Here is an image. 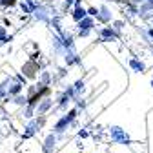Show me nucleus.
Masks as SVG:
<instances>
[{
	"instance_id": "f257e3e1",
	"label": "nucleus",
	"mask_w": 153,
	"mask_h": 153,
	"mask_svg": "<svg viewBox=\"0 0 153 153\" xmlns=\"http://www.w3.org/2000/svg\"><path fill=\"white\" fill-rule=\"evenodd\" d=\"M109 133H111V139H113V140H117V142H120V144H129V135H128L124 129L113 126V128L109 129Z\"/></svg>"
},
{
	"instance_id": "f03ea898",
	"label": "nucleus",
	"mask_w": 153,
	"mask_h": 153,
	"mask_svg": "<svg viewBox=\"0 0 153 153\" xmlns=\"http://www.w3.org/2000/svg\"><path fill=\"white\" fill-rule=\"evenodd\" d=\"M75 115H76V111H75V109H73V111H69V113L66 115L64 119H60L59 122H56L55 129H56V131H64V128H66V126H68V124H69V122H71V120L75 119Z\"/></svg>"
},
{
	"instance_id": "7ed1b4c3",
	"label": "nucleus",
	"mask_w": 153,
	"mask_h": 153,
	"mask_svg": "<svg viewBox=\"0 0 153 153\" xmlns=\"http://www.w3.org/2000/svg\"><path fill=\"white\" fill-rule=\"evenodd\" d=\"M91 26H93V20H91V18H82V22H80V35L86 36V35L89 33Z\"/></svg>"
},
{
	"instance_id": "20e7f679",
	"label": "nucleus",
	"mask_w": 153,
	"mask_h": 153,
	"mask_svg": "<svg viewBox=\"0 0 153 153\" xmlns=\"http://www.w3.org/2000/svg\"><path fill=\"white\" fill-rule=\"evenodd\" d=\"M49 106H51V100H49V99H44V102L36 108V113H38V115H42L44 111H48V109H49Z\"/></svg>"
},
{
	"instance_id": "39448f33",
	"label": "nucleus",
	"mask_w": 153,
	"mask_h": 153,
	"mask_svg": "<svg viewBox=\"0 0 153 153\" xmlns=\"http://www.w3.org/2000/svg\"><path fill=\"white\" fill-rule=\"evenodd\" d=\"M73 18H75V20H82V18H86V11H84L80 6H76V9H75V13H73Z\"/></svg>"
},
{
	"instance_id": "423d86ee",
	"label": "nucleus",
	"mask_w": 153,
	"mask_h": 153,
	"mask_svg": "<svg viewBox=\"0 0 153 153\" xmlns=\"http://www.w3.org/2000/svg\"><path fill=\"white\" fill-rule=\"evenodd\" d=\"M53 146H55V137H53V135H49V137L46 139V146H44V151H46V153H49Z\"/></svg>"
},
{
	"instance_id": "0eeeda50",
	"label": "nucleus",
	"mask_w": 153,
	"mask_h": 153,
	"mask_svg": "<svg viewBox=\"0 0 153 153\" xmlns=\"http://www.w3.org/2000/svg\"><path fill=\"white\" fill-rule=\"evenodd\" d=\"M36 126H38L36 122H31V124L27 126V131L24 133V139H29V137L33 135V133H35V129H36Z\"/></svg>"
},
{
	"instance_id": "6e6552de",
	"label": "nucleus",
	"mask_w": 153,
	"mask_h": 153,
	"mask_svg": "<svg viewBox=\"0 0 153 153\" xmlns=\"http://www.w3.org/2000/svg\"><path fill=\"white\" fill-rule=\"evenodd\" d=\"M131 68L137 69V71H144V64L139 62V60H131Z\"/></svg>"
},
{
	"instance_id": "1a4fd4ad",
	"label": "nucleus",
	"mask_w": 153,
	"mask_h": 153,
	"mask_svg": "<svg viewBox=\"0 0 153 153\" xmlns=\"http://www.w3.org/2000/svg\"><path fill=\"white\" fill-rule=\"evenodd\" d=\"M20 89H22V84H13V86L9 88V93H11V95H16Z\"/></svg>"
},
{
	"instance_id": "9d476101",
	"label": "nucleus",
	"mask_w": 153,
	"mask_h": 153,
	"mask_svg": "<svg viewBox=\"0 0 153 153\" xmlns=\"http://www.w3.org/2000/svg\"><path fill=\"white\" fill-rule=\"evenodd\" d=\"M102 36H104V38H117V35H115L111 29H104V31H102Z\"/></svg>"
},
{
	"instance_id": "9b49d317",
	"label": "nucleus",
	"mask_w": 153,
	"mask_h": 153,
	"mask_svg": "<svg viewBox=\"0 0 153 153\" xmlns=\"http://www.w3.org/2000/svg\"><path fill=\"white\" fill-rule=\"evenodd\" d=\"M82 86H84V84H82V80H79V82L75 84V91H80V89H82Z\"/></svg>"
},
{
	"instance_id": "f8f14e48",
	"label": "nucleus",
	"mask_w": 153,
	"mask_h": 153,
	"mask_svg": "<svg viewBox=\"0 0 153 153\" xmlns=\"http://www.w3.org/2000/svg\"><path fill=\"white\" fill-rule=\"evenodd\" d=\"M16 104H26V99H22V97H16V100H15Z\"/></svg>"
},
{
	"instance_id": "ddd939ff",
	"label": "nucleus",
	"mask_w": 153,
	"mask_h": 153,
	"mask_svg": "<svg viewBox=\"0 0 153 153\" xmlns=\"http://www.w3.org/2000/svg\"><path fill=\"white\" fill-rule=\"evenodd\" d=\"M2 4H6V6H11V4H15V0H0Z\"/></svg>"
},
{
	"instance_id": "4468645a",
	"label": "nucleus",
	"mask_w": 153,
	"mask_h": 153,
	"mask_svg": "<svg viewBox=\"0 0 153 153\" xmlns=\"http://www.w3.org/2000/svg\"><path fill=\"white\" fill-rule=\"evenodd\" d=\"M0 38H4V31L2 29H0Z\"/></svg>"
},
{
	"instance_id": "2eb2a0df",
	"label": "nucleus",
	"mask_w": 153,
	"mask_h": 153,
	"mask_svg": "<svg viewBox=\"0 0 153 153\" xmlns=\"http://www.w3.org/2000/svg\"><path fill=\"white\" fill-rule=\"evenodd\" d=\"M71 2H73V0H66V6H69V4H71Z\"/></svg>"
},
{
	"instance_id": "dca6fc26",
	"label": "nucleus",
	"mask_w": 153,
	"mask_h": 153,
	"mask_svg": "<svg viewBox=\"0 0 153 153\" xmlns=\"http://www.w3.org/2000/svg\"><path fill=\"white\" fill-rule=\"evenodd\" d=\"M149 35H151V36H153V29H149Z\"/></svg>"
},
{
	"instance_id": "f3484780",
	"label": "nucleus",
	"mask_w": 153,
	"mask_h": 153,
	"mask_svg": "<svg viewBox=\"0 0 153 153\" xmlns=\"http://www.w3.org/2000/svg\"><path fill=\"white\" fill-rule=\"evenodd\" d=\"M151 84H153V82H151Z\"/></svg>"
}]
</instances>
